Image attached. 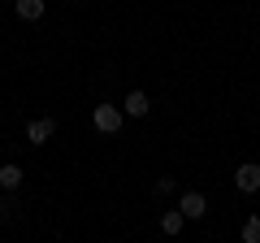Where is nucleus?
<instances>
[{
    "label": "nucleus",
    "instance_id": "423d86ee",
    "mask_svg": "<svg viewBox=\"0 0 260 243\" xmlns=\"http://www.w3.org/2000/svg\"><path fill=\"white\" fill-rule=\"evenodd\" d=\"M126 117H148V96H143V92H130L126 96Z\"/></svg>",
    "mask_w": 260,
    "mask_h": 243
},
{
    "label": "nucleus",
    "instance_id": "7ed1b4c3",
    "mask_svg": "<svg viewBox=\"0 0 260 243\" xmlns=\"http://www.w3.org/2000/svg\"><path fill=\"white\" fill-rule=\"evenodd\" d=\"M178 213H182V217H204L208 213V200L200 196V191H186V196L178 200Z\"/></svg>",
    "mask_w": 260,
    "mask_h": 243
},
{
    "label": "nucleus",
    "instance_id": "f03ea898",
    "mask_svg": "<svg viewBox=\"0 0 260 243\" xmlns=\"http://www.w3.org/2000/svg\"><path fill=\"white\" fill-rule=\"evenodd\" d=\"M234 187L247 191V196H251V191H260V165H251V161H247V165H239V169H234Z\"/></svg>",
    "mask_w": 260,
    "mask_h": 243
},
{
    "label": "nucleus",
    "instance_id": "0eeeda50",
    "mask_svg": "<svg viewBox=\"0 0 260 243\" xmlns=\"http://www.w3.org/2000/svg\"><path fill=\"white\" fill-rule=\"evenodd\" d=\"M0 187H5V191L22 187V169L18 165H0Z\"/></svg>",
    "mask_w": 260,
    "mask_h": 243
},
{
    "label": "nucleus",
    "instance_id": "1a4fd4ad",
    "mask_svg": "<svg viewBox=\"0 0 260 243\" xmlns=\"http://www.w3.org/2000/svg\"><path fill=\"white\" fill-rule=\"evenodd\" d=\"M243 243H260V217H247L243 222Z\"/></svg>",
    "mask_w": 260,
    "mask_h": 243
},
{
    "label": "nucleus",
    "instance_id": "20e7f679",
    "mask_svg": "<svg viewBox=\"0 0 260 243\" xmlns=\"http://www.w3.org/2000/svg\"><path fill=\"white\" fill-rule=\"evenodd\" d=\"M52 135H56V122H52V117H35V122L26 126V139H30V143H48Z\"/></svg>",
    "mask_w": 260,
    "mask_h": 243
},
{
    "label": "nucleus",
    "instance_id": "39448f33",
    "mask_svg": "<svg viewBox=\"0 0 260 243\" xmlns=\"http://www.w3.org/2000/svg\"><path fill=\"white\" fill-rule=\"evenodd\" d=\"M13 9H18L22 22H39L44 18V0H13Z\"/></svg>",
    "mask_w": 260,
    "mask_h": 243
},
{
    "label": "nucleus",
    "instance_id": "6e6552de",
    "mask_svg": "<svg viewBox=\"0 0 260 243\" xmlns=\"http://www.w3.org/2000/svg\"><path fill=\"white\" fill-rule=\"evenodd\" d=\"M182 222H186V217L174 208V213H165V217H160V230H165V234H178V230H182Z\"/></svg>",
    "mask_w": 260,
    "mask_h": 243
},
{
    "label": "nucleus",
    "instance_id": "f257e3e1",
    "mask_svg": "<svg viewBox=\"0 0 260 243\" xmlns=\"http://www.w3.org/2000/svg\"><path fill=\"white\" fill-rule=\"evenodd\" d=\"M91 122H95V131H100V135H117L121 131V109H113V104H95Z\"/></svg>",
    "mask_w": 260,
    "mask_h": 243
}]
</instances>
